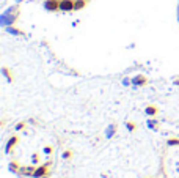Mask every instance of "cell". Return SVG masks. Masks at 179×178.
Returning a JSON list of instances; mask_svg holds the SVG:
<instances>
[{"mask_svg": "<svg viewBox=\"0 0 179 178\" xmlns=\"http://www.w3.org/2000/svg\"><path fill=\"white\" fill-rule=\"evenodd\" d=\"M167 145L168 147H179V137H170L167 140Z\"/></svg>", "mask_w": 179, "mask_h": 178, "instance_id": "30bf717a", "label": "cell"}, {"mask_svg": "<svg viewBox=\"0 0 179 178\" xmlns=\"http://www.w3.org/2000/svg\"><path fill=\"white\" fill-rule=\"evenodd\" d=\"M85 5H86V0H75L74 10H75V11H77V10H82V8H85Z\"/></svg>", "mask_w": 179, "mask_h": 178, "instance_id": "9c48e42d", "label": "cell"}, {"mask_svg": "<svg viewBox=\"0 0 179 178\" xmlns=\"http://www.w3.org/2000/svg\"><path fill=\"white\" fill-rule=\"evenodd\" d=\"M148 128H149V129H159V121L149 120V121H148Z\"/></svg>", "mask_w": 179, "mask_h": 178, "instance_id": "8fae6325", "label": "cell"}, {"mask_svg": "<svg viewBox=\"0 0 179 178\" xmlns=\"http://www.w3.org/2000/svg\"><path fill=\"white\" fill-rule=\"evenodd\" d=\"M75 0H60V11H74Z\"/></svg>", "mask_w": 179, "mask_h": 178, "instance_id": "3957f363", "label": "cell"}, {"mask_svg": "<svg viewBox=\"0 0 179 178\" xmlns=\"http://www.w3.org/2000/svg\"><path fill=\"white\" fill-rule=\"evenodd\" d=\"M32 164H33V166L39 164V155H38V153H33V155H32Z\"/></svg>", "mask_w": 179, "mask_h": 178, "instance_id": "7c38bea8", "label": "cell"}, {"mask_svg": "<svg viewBox=\"0 0 179 178\" xmlns=\"http://www.w3.org/2000/svg\"><path fill=\"white\" fill-rule=\"evenodd\" d=\"M8 169H10V172H13V173H19L20 166H19L17 161H11V162L8 164Z\"/></svg>", "mask_w": 179, "mask_h": 178, "instance_id": "ba28073f", "label": "cell"}, {"mask_svg": "<svg viewBox=\"0 0 179 178\" xmlns=\"http://www.w3.org/2000/svg\"><path fill=\"white\" fill-rule=\"evenodd\" d=\"M3 74H5L6 77H8L10 82H13V77H11V74H10V70H8V68H3Z\"/></svg>", "mask_w": 179, "mask_h": 178, "instance_id": "e0dca14e", "label": "cell"}, {"mask_svg": "<svg viewBox=\"0 0 179 178\" xmlns=\"http://www.w3.org/2000/svg\"><path fill=\"white\" fill-rule=\"evenodd\" d=\"M49 166H50V162L43 164V166H36L35 172H33V178H44V176H47V175H50Z\"/></svg>", "mask_w": 179, "mask_h": 178, "instance_id": "6da1fadb", "label": "cell"}, {"mask_svg": "<svg viewBox=\"0 0 179 178\" xmlns=\"http://www.w3.org/2000/svg\"><path fill=\"white\" fill-rule=\"evenodd\" d=\"M126 126H127V129H129L130 133H134V131H135V128H137L134 121H127V123H126Z\"/></svg>", "mask_w": 179, "mask_h": 178, "instance_id": "5bb4252c", "label": "cell"}, {"mask_svg": "<svg viewBox=\"0 0 179 178\" xmlns=\"http://www.w3.org/2000/svg\"><path fill=\"white\" fill-rule=\"evenodd\" d=\"M44 153H46V155H52V153H53V147H52V145H46V147H44Z\"/></svg>", "mask_w": 179, "mask_h": 178, "instance_id": "2e32d148", "label": "cell"}, {"mask_svg": "<svg viewBox=\"0 0 179 178\" xmlns=\"http://www.w3.org/2000/svg\"><path fill=\"white\" fill-rule=\"evenodd\" d=\"M134 85H140V87H143V85H146L148 84V79L144 77V76H137V77H134Z\"/></svg>", "mask_w": 179, "mask_h": 178, "instance_id": "52a82bcc", "label": "cell"}, {"mask_svg": "<svg viewBox=\"0 0 179 178\" xmlns=\"http://www.w3.org/2000/svg\"><path fill=\"white\" fill-rule=\"evenodd\" d=\"M17 142H19V136H13V137H10L8 142H6V145H5V153L6 155L11 153L13 150H14V147L17 145Z\"/></svg>", "mask_w": 179, "mask_h": 178, "instance_id": "7a4b0ae2", "label": "cell"}, {"mask_svg": "<svg viewBox=\"0 0 179 178\" xmlns=\"http://www.w3.org/2000/svg\"><path fill=\"white\" fill-rule=\"evenodd\" d=\"M44 6H46V10H49V11H58L60 10V0H46Z\"/></svg>", "mask_w": 179, "mask_h": 178, "instance_id": "277c9868", "label": "cell"}, {"mask_svg": "<svg viewBox=\"0 0 179 178\" xmlns=\"http://www.w3.org/2000/svg\"><path fill=\"white\" fill-rule=\"evenodd\" d=\"M144 112H146L148 117H156V115L159 114V107H157V106H146Z\"/></svg>", "mask_w": 179, "mask_h": 178, "instance_id": "8992f818", "label": "cell"}, {"mask_svg": "<svg viewBox=\"0 0 179 178\" xmlns=\"http://www.w3.org/2000/svg\"><path fill=\"white\" fill-rule=\"evenodd\" d=\"M61 156H63V159L69 161V159L72 158V151H71V150H66V151H63V155H61Z\"/></svg>", "mask_w": 179, "mask_h": 178, "instance_id": "4fadbf2b", "label": "cell"}, {"mask_svg": "<svg viewBox=\"0 0 179 178\" xmlns=\"http://www.w3.org/2000/svg\"><path fill=\"white\" fill-rule=\"evenodd\" d=\"M148 178H149V176H148Z\"/></svg>", "mask_w": 179, "mask_h": 178, "instance_id": "ac0fdd59", "label": "cell"}, {"mask_svg": "<svg viewBox=\"0 0 179 178\" xmlns=\"http://www.w3.org/2000/svg\"><path fill=\"white\" fill-rule=\"evenodd\" d=\"M25 126H27L25 121H19L16 125V131H22V129H25Z\"/></svg>", "mask_w": 179, "mask_h": 178, "instance_id": "9a60e30c", "label": "cell"}, {"mask_svg": "<svg viewBox=\"0 0 179 178\" xmlns=\"http://www.w3.org/2000/svg\"><path fill=\"white\" fill-rule=\"evenodd\" d=\"M36 166H29V167H20L19 170V175H25V176H33V172H35Z\"/></svg>", "mask_w": 179, "mask_h": 178, "instance_id": "5b68a950", "label": "cell"}]
</instances>
